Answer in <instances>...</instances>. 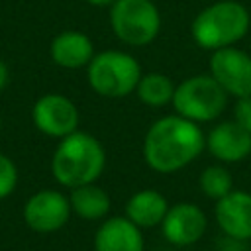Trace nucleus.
<instances>
[{
  "label": "nucleus",
  "mask_w": 251,
  "mask_h": 251,
  "mask_svg": "<svg viewBox=\"0 0 251 251\" xmlns=\"http://www.w3.org/2000/svg\"><path fill=\"white\" fill-rule=\"evenodd\" d=\"M206 149V133L178 114L155 120L143 137V159L159 175H173L196 161Z\"/></svg>",
  "instance_id": "nucleus-1"
},
{
  "label": "nucleus",
  "mask_w": 251,
  "mask_h": 251,
  "mask_svg": "<svg viewBox=\"0 0 251 251\" xmlns=\"http://www.w3.org/2000/svg\"><path fill=\"white\" fill-rule=\"evenodd\" d=\"M104 167L106 151L102 143L94 135L80 129L59 139L51 161V173L55 180L67 188L96 182L104 173Z\"/></svg>",
  "instance_id": "nucleus-2"
},
{
  "label": "nucleus",
  "mask_w": 251,
  "mask_h": 251,
  "mask_svg": "<svg viewBox=\"0 0 251 251\" xmlns=\"http://www.w3.org/2000/svg\"><path fill=\"white\" fill-rule=\"evenodd\" d=\"M251 14L237 0H218L202 8L192 24L190 37L200 49L218 51L237 45L249 31Z\"/></svg>",
  "instance_id": "nucleus-3"
},
{
  "label": "nucleus",
  "mask_w": 251,
  "mask_h": 251,
  "mask_svg": "<svg viewBox=\"0 0 251 251\" xmlns=\"http://www.w3.org/2000/svg\"><path fill=\"white\" fill-rule=\"evenodd\" d=\"M141 75V63L122 49L94 53L86 65L88 86L104 98H124L135 92Z\"/></svg>",
  "instance_id": "nucleus-4"
},
{
  "label": "nucleus",
  "mask_w": 251,
  "mask_h": 251,
  "mask_svg": "<svg viewBox=\"0 0 251 251\" xmlns=\"http://www.w3.org/2000/svg\"><path fill=\"white\" fill-rule=\"evenodd\" d=\"M229 102L227 92L216 82V78L208 75H192L180 80L173 94L175 114L194 122V124H210L216 122Z\"/></svg>",
  "instance_id": "nucleus-5"
},
{
  "label": "nucleus",
  "mask_w": 251,
  "mask_h": 251,
  "mask_svg": "<svg viewBox=\"0 0 251 251\" xmlns=\"http://www.w3.org/2000/svg\"><path fill=\"white\" fill-rule=\"evenodd\" d=\"M110 27L122 43L145 47L161 31V12L153 0H116L110 6Z\"/></svg>",
  "instance_id": "nucleus-6"
},
{
  "label": "nucleus",
  "mask_w": 251,
  "mask_h": 251,
  "mask_svg": "<svg viewBox=\"0 0 251 251\" xmlns=\"http://www.w3.org/2000/svg\"><path fill=\"white\" fill-rule=\"evenodd\" d=\"M208 69L229 98L251 96V53L235 45L212 51Z\"/></svg>",
  "instance_id": "nucleus-7"
},
{
  "label": "nucleus",
  "mask_w": 251,
  "mask_h": 251,
  "mask_svg": "<svg viewBox=\"0 0 251 251\" xmlns=\"http://www.w3.org/2000/svg\"><path fill=\"white\" fill-rule=\"evenodd\" d=\"M31 120L35 127L49 135L63 139L78 129V108L75 102L63 94H45L37 98L31 108Z\"/></svg>",
  "instance_id": "nucleus-8"
},
{
  "label": "nucleus",
  "mask_w": 251,
  "mask_h": 251,
  "mask_svg": "<svg viewBox=\"0 0 251 251\" xmlns=\"http://www.w3.org/2000/svg\"><path fill=\"white\" fill-rule=\"evenodd\" d=\"M208 229V218L204 210L194 202H176L169 206L161 233L175 247H190L198 243Z\"/></svg>",
  "instance_id": "nucleus-9"
},
{
  "label": "nucleus",
  "mask_w": 251,
  "mask_h": 251,
  "mask_svg": "<svg viewBox=\"0 0 251 251\" xmlns=\"http://www.w3.org/2000/svg\"><path fill=\"white\" fill-rule=\"evenodd\" d=\"M71 202L69 196H65L59 190L45 188L29 196L24 208V220L25 224L39 233H53L59 231L71 218Z\"/></svg>",
  "instance_id": "nucleus-10"
},
{
  "label": "nucleus",
  "mask_w": 251,
  "mask_h": 251,
  "mask_svg": "<svg viewBox=\"0 0 251 251\" xmlns=\"http://www.w3.org/2000/svg\"><path fill=\"white\" fill-rule=\"evenodd\" d=\"M206 149L218 163H239L251 155V133L235 120H222L206 133Z\"/></svg>",
  "instance_id": "nucleus-11"
},
{
  "label": "nucleus",
  "mask_w": 251,
  "mask_h": 251,
  "mask_svg": "<svg viewBox=\"0 0 251 251\" xmlns=\"http://www.w3.org/2000/svg\"><path fill=\"white\" fill-rule=\"evenodd\" d=\"M214 220L226 237L251 241V192L233 188L216 200Z\"/></svg>",
  "instance_id": "nucleus-12"
},
{
  "label": "nucleus",
  "mask_w": 251,
  "mask_h": 251,
  "mask_svg": "<svg viewBox=\"0 0 251 251\" xmlns=\"http://www.w3.org/2000/svg\"><path fill=\"white\" fill-rule=\"evenodd\" d=\"M94 251H145L143 229L126 216H110L94 233Z\"/></svg>",
  "instance_id": "nucleus-13"
},
{
  "label": "nucleus",
  "mask_w": 251,
  "mask_h": 251,
  "mask_svg": "<svg viewBox=\"0 0 251 251\" xmlns=\"http://www.w3.org/2000/svg\"><path fill=\"white\" fill-rule=\"evenodd\" d=\"M169 206L171 204L167 202L163 192L155 188H141L127 198L124 216L133 222L139 229H151L161 226Z\"/></svg>",
  "instance_id": "nucleus-14"
},
{
  "label": "nucleus",
  "mask_w": 251,
  "mask_h": 251,
  "mask_svg": "<svg viewBox=\"0 0 251 251\" xmlns=\"http://www.w3.org/2000/svg\"><path fill=\"white\" fill-rule=\"evenodd\" d=\"M49 51H51V59L55 61V65H59L63 69L86 67L96 53L90 37L86 33L75 31V29L55 35Z\"/></svg>",
  "instance_id": "nucleus-15"
},
{
  "label": "nucleus",
  "mask_w": 251,
  "mask_h": 251,
  "mask_svg": "<svg viewBox=\"0 0 251 251\" xmlns=\"http://www.w3.org/2000/svg\"><path fill=\"white\" fill-rule=\"evenodd\" d=\"M69 202H71L73 214H76L78 218L88 220V222L104 220L112 208L110 194L96 182H88V184L71 188Z\"/></svg>",
  "instance_id": "nucleus-16"
},
{
  "label": "nucleus",
  "mask_w": 251,
  "mask_h": 251,
  "mask_svg": "<svg viewBox=\"0 0 251 251\" xmlns=\"http://www.w3.org/2000/svg\"><path fill=\"white\" fill-rule=\"evenodd\" d=\"M176 82L167 76L165 73H143L135 94L141 100V104L149 106V108H165L173 102V94H175Z\"/></svg>",
  "instance_id": "nucleus-17"
},
{
  "label": "nucleus",
  "mask_w": 251,
  "mask_h": 251,
  "mask_svg": "<svg viewBox=\"0 0 251 251\" xmlns=\"http://www.w3.org/2000/svg\"><path fill=\"white\" fill-rule=\"evenodd\" d=\"M198 186L204 192V196H208L210 200L216 202L233 190V176L224 163L208 165L202 169V173L198 176Z\"/></svg>",
  "instance_id": "nucleus-18"
},
{
  "label": "nucleus",
  "mask_w": 251,
  "mask_h": 251,
  "mask_svg": "<svg viewBox=\"0 0 251 251\" xmlns=\"http://www.w3.org/2000/svg\"><path fill=\"white\" fill-rule=\"evenodd\" d=\"M16 182H18V169L14 161L0 153V200L12 194V190L16 188Z\"/></svg>",
  "instance_id": "nucleus-19"
},
{
  "label": "nucleus",
  "mask_w": 251,
  "mask_h": 251,
  "mask_svg": "<svg viewBox=\"0 0 251 251\" xmlns=\"http://www.w3.org/2000/svg\"><path fill=\"white\" fill-rule=\"evenodd\" d=\"M233 120L251 133V96H243L235 100L233 106Z\"/></svg>",
  "instance_id": "nucleus-20"
},
{
  "label": "nucleus",
  "mask_w": 251,
  "mask_h": 251,
  "mask_svg": "<svg viewBox=\"0 0 251 251\" xmlns=\"http://www.w3.org/2000/svg\"><path fill=\"white\" fill-rule=\"evenodd\" d=\"M6 82H8V65L0 61V90L6 86Z\"/></svg>",
  "instance_id": "nucleus-21"
},
{
  "label": "nucleus",
  "mask_w": 251,
  "mask_h": 251,
  "mask_svg": "<svg viewBox=\"0 0 251 251\" xmlns=\"http://www.w3.org/2000/svg\"><path fill=\"white\" fill-rule=\"evenodd\" d=\"M86 2H88L90 6H98V8H106V6H108V8H110L116 0H86Z\"/></svg>",
  "instance_id": "nucleus-22"
},
{
  "label": "nucleus",
  "mask_w": 251,
  "mask_h": 251,
  "mask_svg": "<svg viewBox=\"0 0 251 251\" xmlns=\"http://www.w3.org/2000/svg\"><path fill=\"white\" fill-rule=\"evenodd\" d=\"M0 127H2V120H0Z\"/></svg>",
  "instance_id": "nucleus-23"
}]
</instances>
